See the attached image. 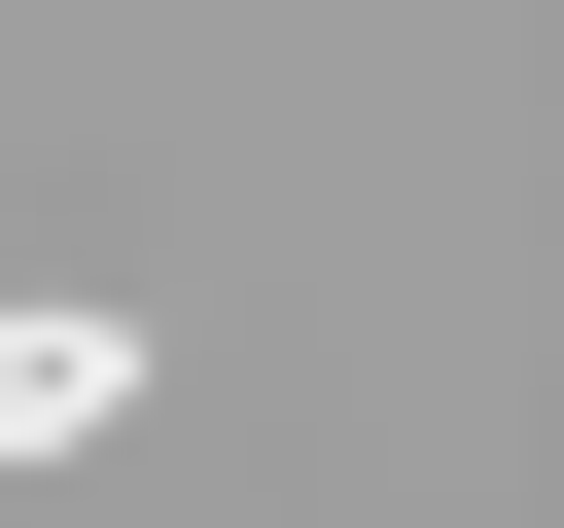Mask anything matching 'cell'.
<instances>
[{
    "label": "cell",
    "mask_w": 564,
    "mask_h": 528,
    "mask_svg": "<svg viewBox=\"0 0 564 528\" xmlns=\"http://www.w3.org/2000/svg\"><path fill=\"white\" fill-rule=\"evenodd\" d=\"M70 422H141V317H0V458H70Z\"/></svg>",
    "instance_id": "1"
}]
</instances>
